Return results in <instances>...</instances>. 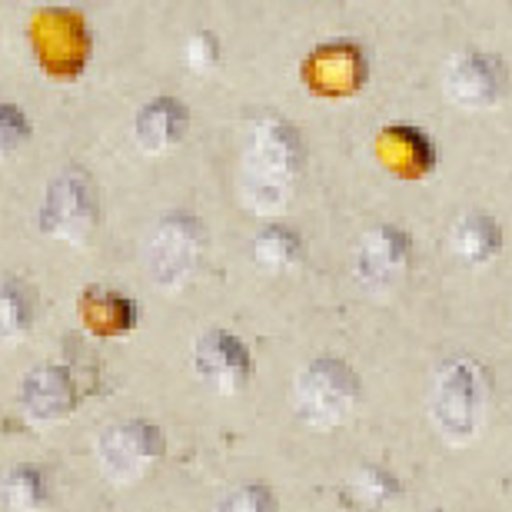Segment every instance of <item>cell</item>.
<instances>
[{"mask_svg": "<svg viewBox=\"0 0 512 512\" xmlns=\"http://www.w3.org/2000/svg\"><path fill=\"white\" fill-rule=\"evenodd\" d=\"M303 170V140L290 120L263 117L250 130L240 160V200L243 207L273 217L290 203Z\"/></svg>", "mask_w": 512, "mask_h": 512, "instance_id": "1", "label": "cell"}, {"mask_svg": "<svg viewBox=\"0 0 512 512\" xmlns=\"http://www.w3.org/2000/svg\"><path fill=\"white\" fill-rule=\"evenodd\" d=\"M363 396V383L356 370L340 356H316L306 363L293 386L296 416L310 429H336L353 413Z\"/></svg>", "mask_w": 512, "mask_h": 512, "instance_id": "2", "label": "cell"}, {"mask_svg": "<svg viewBox=\"0 0 512 512\" xmlns=\"http://www.w3.org/2000/svg\"><path fill=\"white\" fill-rule=\"evenodd\" d=\"M100 227V190L84 167H64L47 183L40 203V230L60 243H87Z\"/></svg>", "mask_w": 512, "mask_h": 512, "instance_id": "3", "label": "cell"}, {"mask_svg": "<svg viewBox=\"0 0 512 512\" xmlns=\"http://www.w3.org/2000/svg\"><path fill=\"white\" fill-rule=\"evenodd\" d=\"M436 433L453 446L473 443L483 416V370L473 360H449L429 396Z\"/></svg>", "mask_w": 512, "mask_h": 512, "instance_id": "4", "label": "cell"}, {"mask_svg": "<svg viewBox=\"0 0 512 512\" xmlns=\"http://www.w3.org/2000/svg\"><path fill=\"white\" fill-rule=\"evenodd\" d=\"M207 227L193 213H167L147 237V276L160 290H180L197 273Z\"/></svg>", "mask_w": 512, "mask_h": 512, "instance_id": "5", "label": "cell"}, {"mask_svg": "<svg viewBox=\"0 0 512 512\" xmlns=\"http://www.w3.org/2000/svg\"><path fill=\"white\" fill-rule=\"evenodd\" d=\"M167 453V436L150 419H120L100 436L97 463L117 486H130L150 473Z\"/></svg>", "mask_w": 512, "mask_h": 512, "instance_id": "6", "label": "cell"}, {"mask_svg": "<svg viewBox=\"0 0 512 512\" xmlns=\"http://www.w3.org/2000/svg\"><path fill=\"white\" fill-rule=\"evenodd\" d=\"M413 260V237L396 223H373L356 243L353 273L363 290L389 293L403 280Z\"/></svg>", "mask_w": 512, "mask_h": 512, "instance_id": "7", "label": "cell"}, {"mask_svg": "<svg viewBox=\"0 0 512 512\" xmlns=\"http://www.w3.org/2000/svg\"><path fill=\"white\" fill-rule=\"evenodd\" d=\"M446 94L466 110L496 107L509 94V70L489 50H463L446 67Z\"/></svg>", "mask_w": 512, "mask_h": 512, "instance_id": "8", "label": "cell"}, {"mask_svg": "<svg viewBox=\"0 0 512 512\" xmlns=\"http://www.w3.org/2000/svg\"><path fill=\"white\" fill-rule=\"evenodd\" d=\"M193 370H197L200 383H207L213 393L237 396L250 383L253 356L237 333L207 330L193 343Z\"/></svg>", "mask_w": 512, "mask_h": 512, "instance_id": "9", "label": "cell"}, {"mask_svg": "<svg viewBox=\"0 0 512 512\" xmlns=\"http://www.w3.org/2000/svg\"><path fill=\"white\" fill-rule=\"evenodd\" d=\"M306 84L320 94H353L366 84V57L356 44H326L306 60Z\"/></svg>", "mask_w": 512, "mask_h": 512, "instance_id": "10", "label": "cell"}, {"mask_svg": "<svg viewBox=\"0 0 512 512\" xmlns=\"http://www.w3.org/2000/svg\"><path fill=\"white\" fill-rule=\"evenodd\" d=\"M190 110L177 97H153L133 117V140L143 153H167L187 137Z\"/></svg>", "mask_w": 512, "mask_h": 512, "instance_id": "11", "label": "cell"}, {"mask_svg": "<svg viewBox=\"0 0 512 512\" xmlns=\"http://www.w3.org/2000/svg\"><path fill=\"white\" fill-rule=\"evenodd\" d=\"M20 403H24L27 416L50 423V419L74 413L77 383L67 366H37V370H30L24 386H20Z\"/></svg>", "mask_w": 512, "mask_h": 512, "instance_id": "12", "label": "cell"}, {"mask_svg": "<svg viewBox=\"0 0 512 512\" xmlns=\"http://www.w3.org/2000/svg\"><path fill=\"white\" fill-rule=\"evenodd\" d=\"M380 157L396 177H426L436 167V147L419 127L393 124L380 130V143H376Z\"/></svg>", "mask_w": 512, "mask_h": 512, "instance_id": "13", "label": "cell"}, {"mask_svg": "<svg viewBox=\"0 0 512 512\" xmlns=\"http://www.w3.org/2000/svg\"><path fill=\"white\" fill-rule=\"evenodd\" d=\"M449 250L459 263L466 266H486L489 260H496L499 250H503V227H499L496 217L489 213H463L453 230H449Z\"/></svg>", "mask_w": 512, "mask_h": 512, "instance_id": "14", "label": "cell"}, {"mask_svg": "<svg viewBox=\"0 0 512 512\" xmlns=\"http://www.w3.org/2000/svg\"><path fill=\"white\" fill-rule=\"evenodd\" d=\"M403 496L399 476L380 463H363L346 476V499L360 509H386Z\"/></svg>", "mask_w": 512, "mask_h": 512, "instance_id": "15", "label": "cell"}, {"mask_svg": "<svg viewBox=\"0 0 512 512\" xmlns=\"http://www.w3.org/2000/svg\"><path fill=\"white\" fill-rule=\"evenodd\" d=\"M80 313H84L90 330L107 336L130 333L137 323V306L114 290H87V296L80 300Z\"/></svg>", "mask_w": 512, "mask_h": 512, "instance_id": "16", "label": "cell"}, {"mask_svg": "<svg viewBox=\"0 0 512 512\" xmlns=\"http://www.w3.org/2000/svg\"><path fill=\"white\" fill-rule=\"evenodd\" d=\"M34 313H37V300L27 283L20 280L0 283V343L24 340L30 326H34Z\"/></svg>", "mask_w": 512, "mask_h": 512, "instance_id": "17", "label": "cell"}, {"mask_svg": "<svg viewBox=\"0 0 512 512\" xmlns=\"http://www.w3.org/2000/svg\"><path fill=\"white\" fill-rule=\"evenodd\" d=\"M0 499L10 512H40L50 503V486L44 469L37 466H14L4 476Z\"/></svg>", "mask_w": 512, "mask_h": 512, "instance_id": "18", "label": "cell"}, {"mask_svg": "<svg viewBox=\"0 0 512 512\" xmlns=\"http://www.w3.org/2000/svg\"><path fill=\"white\" fill-rule=\"evenodd\" d=\"M303 243L300 233L286 223H270V227L260 230V237L253 240V260L270 273H283L300 260Z\"/></svg>", "mask_w": 512, "mask_h": 512, "instance_id": "19", "label": "cell"}, {"mask_svg": "<svg viewBox=\"0 0 512 512\" xmlns=\"http://www.w3.org/2000/svg\"><path fill=\"white\" fill-rule=\"evenodd\" d=\"M30 133H34V127H30L24 110L14 104H0V163L24 150Z\"/></svg>", "mask_w": 512, "mask_h": 512, "instance_id": "20", "label": "cell"}, {"mask_svg": "<svg viewBox=\"0 0 512 512\" xmlns=\"http://www.w3.org/2000/svg\"><path fill=\"white\" fill-rule=\"evenodd\" d=\"M217 512H280V499H276L270 486L250 483V486L233 489V493L217 506Z\"/></svg>", "mask_w": 512, "mask_h": 512, "instance_id": "21", "label": "cell"}, {"mask_svg": "<svg viewBox=\"0 0 512 512\" xmlns=\"http://www.w3.org/2000/svg\"><path fill=\"white\" fill-rule=\"evenodd\" d=\"M187 64L197 70V74H210V70L220 64V40L213 30H197V34L187 40Z\"/></svg>", "mask_w": 512, "mask_h": 512, "instance_id": "22", "label": "cell"}]
</instances>
